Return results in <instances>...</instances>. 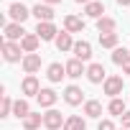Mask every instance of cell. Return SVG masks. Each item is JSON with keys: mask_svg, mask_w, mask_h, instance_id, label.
I'll return each instance as SVG.
<instances>
[{"mask_svg": "<svg viewBox=\"0 0 130 130\" xmlns=\"http://www.w3.org/2000/svg\"><path fill=\"white\" fill-rule=\"evenodd\" d=\"M0 51H3V59L8 61V64H18V61H23V48H21V43H15V41H5L3 38V43H0Z\"/></svg>", "mask_w": 130, "mask_h": 130, "instance_id": "obj_1", "label": "cell"}, {"mask_svg": "<svg viewBox=\"0 0 130 130\" xmlns=\"http://www.w3.org/2000/svg\"><path fill=\"white\" fill-rule=\"evenodd\" d=\"M64 122H67V117H64L59 110H46L43 112V127L46 130H64Z\"/></svg>", "mask_w": 130, "mask_h": 130, "instance_id": "obj_2", "label": "cell"}, {"mask_svg": "<svg viewBox=\"0 0 130 130\" xmlns=\"http://www.w3.org/2000/svg\"><path fill=\"white\" fill-rule=\"evenodd\" d=\"M31 15L38 21V23H54V8L46 5V3H36L31 8Z\"/></svg>", "mask_w": 130, "mask_h": 130, "instance_id": "obj_3", "label": "cell"}, {"mask_svg": "<svg viewBox=\"0 0 130 130\" xmlns=\"http://www.w3.org/2000/svg\"><path fill=\"white\" fill-rule=\"evenodd\" d=\"M3 33H5V41H15V43H21L23 41V36L28 33L26 28H23V23H5L3 26Z\"/></svg>", "mask_w": 130, "mask_h": 130, "instance_id": "obj_4", "label": "cell"}, {"mask_svg": "<svg viewBox=\"0 0 130 130\" xmlns=\"http://www.w3.org/2000/svg\"><path fill=\"white\" fill-rule=\"evenodd\" d=\"M122 87H125V82H122V77H117V74H112V77H107L105 79V84H102V89H105V94L107 97H117V94H122Z\"/></svg>", "mask_w": 130, "mask_h": 130, "instance_id": "obj_5", "label": "cell"}, {"mask_svg": "<svg viewBox=\"0 0 130 130\" xmlns=\"http://www.w3.org/2000/svg\"><path fill=\"white\" fill-rule=\"evenodd\" d=\"M64 102H67V105H72V107L82 105V102H84V92H82V87L69 84L67 89H64Z\"/></svg>", "mask_w": 130, "mask_h": 130, "instance_id": "obj_6", "label": "cell"}, {"mask_svg": "<svg viewBox=\"0 0 130 130\" xmlns=\"http://www.w3.org/2000/svg\"><path fill=\"white\" fill-rule=\"evenodd\" d=\"M43 87L38 84V79H36V74H28L23 82H21V92L26 94V97H38V92H41Z\"/></svg>", "mask_w": 130, "mask_h": 130, "instance_id": "obj_7", "label": "cell"}, {"mask_svg": "<svg viewBox=\"0 0 130 130\" xmlns=\"http://www.w3.org/2000/svg\"><path fill=\"white\" fill-rule=\"evenodd\" d=\"M87 79L92 82V84H105V79H107V72H105V67L102 64H89L87 67Z\"/></svg>", "mask_w": 130, "mask_h": 130, "instance_id": "obj_8", "label": "cell"}, {"mask_svg": "<svg viewBox=\"0 0 130 130\" xmlns=\"http://www.w3.org/2000/svg\"><path fill=\"white\" fill-rule=\"evenodd\" d=\"M46 77H48V82H61L64 77H67V64H59V61H54V64H48L46 67Z\"/></svg>", "mask_w": 130, "mask_h": 130, "instance_id": "obj_9", "label": "cell"}, {"mask_svg": "<svg viewBox=\"0 0 130 130\" xmlns=\"http://www.w3.org/2000/svg\"><path fill=\"white\" fill-rule=\"evenodd\" d=\"M33 33H36L41 41H56V36H59V31H56L54 23H38Z\"/></svg>", "mask_w": 130, "mask_h": 130, "instance_id": "obj_10", "label": "cell"}, {"mask_svg": "<svg viewBox=\"0 0 130 130\" xmlns=\"http://www.w3.org/2000/svg\"><path fill=\"white\" fill-rule=\"evenodd\" d=\"M56 100H59V94H56L51 87H43V89L38 92V97H36V102H38L41 107H46V110H51V107L56 105Z\"/></svg>", "mask_w": 130, "mask_h": 130, "instance_id": "obj_11", "label": "cell"}, {"mask_svg": "<svg viewBox=\"0 0 130 130\" xmlns=\"http://www.w3.org/2000/svg\"><path fill=\"white\" fill-rule=\"evenodd\" d=\"M8 15H10V21H13V23H23V21L31 15V10H28L23 3H13V5L8 8Z\"/></svg>", "mask_w": 130, "mask_h": 130, "instance_id": "obj_12", "label": "cell"}, {"mask_svg": "<svg viewBox=\"0 0 130 130\" xmlns=\"http://www.w3.org/2000/svg\"><path fill=\"white\" fill-rule=\"evenodd\" d=\"M21 67H23L26 74H36V72L41 69V56H38V54H26L23 61H21Z\"/></svg>", "mask_w": 130, "mask_h": 130, "instance_id": "obj_13", "label": "cell"}, {"mask_svg": "<svg viewBox=\"0 0 130 130\" xmlns=\"http://www.w3.org/2000/svg\"><path fill=\"white\" fill-rule=\"evenodd\" d=\"M82 74H87L84 61H79V59H69V61H67V77H72V79H79Z\"/></svg>", "mask_w": 130, "mask_h": 130, "instance_id": "obj_14", "label": "cell"}, {"mask_svg": "<svg viewBox=\"0 0 130 130\" xmlns=\"http://www.w3.org/2000/svg\"><path fill=\"white\" fill-rule=\"evenodd\" d=\"M72 51H74V59H79V61H87V59L92 56V43H89V41H77Z\"/></svg>", "mask_w": 130, "mask_h": 130, "instance_id": "obj_15", "label": "cell"}, {"mask_svg": "<svg viewBox=\"0 0 130 130\" xmlns=\"http://www.w3.org/2000/svg\"><path fill=\"white\" fill-rule=\"evenodd\" d=\"M54 43H56V48H59L61 54L74 48V41H72V33H69V31H59V36H56V41H54Z\"/></svg>", "mask_w": 130, "mask_h": 130, "instance_id": "obj_16", "label": "cell"}, {"mask_svg": "<svg viewBox=\"0 0 130 130\" xmlns=\"http://www.w3.org/2000/svg\"><path fill=\"white\" fill-rule=\"evenodd\" d=\"M64 31H69V33H82L84 31V21L79 15H67L64 18Z\"/></svg>", "mask_w": 130, "mask_h": 130, "instance_id": "obj_17", "label": "cell"}, {"mask_svg": "<svg viewBox=\"0 0 130 130\" xmlns=\"http://www.w3.org/2000/svg\"><path fill=\"white\" fill-rule=\"evenodd\" d=\"M38 43H41V38H38L36 33H26L23 41H21V48H23V54H36Z\"/></svg>", "mask_w": 130, "mask_h": 130, "instance_id": "obj_18", "label": "cell"}, {"mask_svg": "<svg viewBox=\"0 0 130 130\" xmlns=\"http://www.w3.org/2000/svg\"><path fill=\"white\" fill-rule=\"evenodd\" d=\"M115 28H117V21H115L112 15H102V18L97 21V31H100V33H115Z\"/></svg>", "mask_w": 130, "mask_h": 130, "instance_id": "obj_19", "label": "cell"}, {"mask_svg": "<svg viewBox=\"0 0 130 130\" xmlns=\"http://www.w3.org/2000/svg\"><path fill=\"white\" fill-rule=\"evenodd\" d=\"M41 125H43V115L38 112H31L28 117H23V130H41Z\"/></svg>", "mask_w": 130, "mask_h": 130, "instance_id": "obj_20", "label": "cell"}, {"mask_svg": "<svg viewBox=\"0 0 130 130\" xmlns=\"http://www.w3.org/2000/svg\"><path fill=\"white\" fill-rule=\"evenodd\" d=\"M84 13H87L89 18H97V21H100V18L105 15V3H100V0H92L89 5H84Z\"/></svg>", "mask_w": 130, "mask_h": 130, "instance_id": "obj_21", "label": "cell"}, {"mask_svg": "<svg viewBox=\"0 0 130 130\" xmlns=\"http://www.w3.org/2000/svg\"><path fill=\"white\" fill-rule=\"evenodd\" d=\"M64 130H87V120L79 115H69L67 122H64Z\"/></svg>", "mask_w": 130, "mask_h": 130, "instance_id": "obj_22", "label": "cell"}, {"mask_svg": "<svg viewBox=\"0 0 130 130\" xmlns=\"http://www.w3.org/2000/svg\"><path fill=\"white\" fill-rule=\"evenodd\" d=\"M84 115L92 117V120H97V117L102 115V102H97V100H87V102H84Z\"/></svg>", "mask_w": 130, "mask_h": 130, "instance_id": "obj_23", "label": "cell"}, {"mask_svg": "<svg viewBox=\"0 0 130 130\" xmlns=\"http://www.w3.org/2000/svg\"><path fill=\"white\" fill-rule=\"evenodd\" d=\"M13 115H15L18 120L28 117V115H31V105H28V100H15V105H13Z\"/></svg>", "mask_w": 130, "mask_h": 130, "instance_id": "obj_24", "label": "cell"}, {"mask_svg": "<svg viewBox=\"0 0 130 130\" xmlns=\"http://www.w3.org/2000/svg\"><path fill=\"white\" fill-rule=\"evenodd\" d=\"M107 112H110V115H115V117H122L127 110H125V102H122L120 97H115V100H110V105H107Z\"/></svg>", "mask_w": 130, "mask_h": 130, "instance_id": "obj_25", "label": "cell"}, {"mask_svg": "<svg viewBox=\"0 0 130 130\" xmlns=\"http://www.w3.org/2000/svg\"><path fill=\"white\" fill-rule=\"evenodd\" d=\"M117 41H120V36L117 33H100V43H102V48H117Z\"/></svg>", "mask_w": 130, "mask_h": 130, "instance_id": "obj_26", "label": "cell"}, {"mask_svg": "<svg viewBox=\"0 0 130 130\" xmlns=\"http://www.w3.org/2000/svg\"><path fill=\"white\" fill-rule=\"evenodd\" d=\"M112 61L117 64V67H125V64L130 61V51H127V48H120V46H117V48L112 51Z\"/></svg>", "mask_w": 130, "mask_h": 130, "instance_id": "obj_27", "label": "cell"}, {"mask_svg": "<svg viewBox=\"0 0 130 130\" xmlns=\"http://www.w3.org/2000/svg\"><path fill=\"white\" fill-rule=\"evenodd\" d=\"M13 100L8 97V94H3V105H0V117H8V115H13Z\"/></svg>", "mask_w": 130, "mask_h": 130, "instance_id": "obj_28", "label": "cell"}, {"mask_svg": "<svg viewBox=\"0 0 130 130\" xmlns=\"http://www.w3.org/2000/svg\"><path fill=\"white\" fill-rule=\"evenodd\" d=\"M97 130H115V122H112V120H100Z\"/></svg>", "mask_w": 130, "mask_h": 130, "instance_id": "obj_29", "label": "cell"}, {"mask_svg": "<svg viewBox=\"0 0 130 130\" xmlns=\"http://www.w3.org/2000/svg\"><path fill=\"white\" fill-rule=\"evenodd\" d=\"M120 120H122V127H125V130H130V110H127V112H125Z\"/></svg>", "mask_w": 130, "mask_h": 130, "instance_id": "obj_30", "label": "cell"}, {"mask_svg": "<svg viewBox=\"0 0 130 130\" xmlns=\"http://www.w3.org/2000/svg\"><path fill=\"white\" fill-rule=\"evenodd\" d=\"M122 74H127V77H130V61H127L125 67H122Z\"/></svg>", "mask_w": 130, "mask_h": 130, "instance_id": "obj_31", "label": "cell"}, {"mask_svg": "<svg viewBox=\"0 0 130 130\" xmlns=\"http://www.w3.org/2000/svg\"><path fill=\"white\" fill-rule=\"evenodd\" d=\"M46 5H56V3H64V0H43Z\"/></svg>", "mask_w": 130, "mask_h": 130, "instance_id": "obj_32", "label": "cell"}, {"mask_svg": "<svg viewBox=\"0 0 130 130\" xmlns=\"http://www.w3.org/2000/svg\"><path fill=\"white\" fill-rule=\"evenodd\" d=\"M77 3H79V5H89V3H92V0H77Z\"/></svg>", "mask_w": 130, "mask_h": 130, "instance_id": "obj_33", "label": "cell"}, {"mask_svg": "<svg viewBox=\"0 0 130 130\" xmlns=\"http://www.w3.org/2000/svg\"><path fill=\"white\" fill-rule=\"evenodd\" d=\"M117 5H130V0H117Z\"/></svg>", "mask_w": 130, "mask_h": 130, "instance_id": "obj_34", "label": "cell"}, {"mask_svg": "<svg viewBox=\"0 0 130 130\" xmlns=\"http://www.w3.org/2000/svg\"><path fill=\"white\" fill-rule=\"evenodd\" d=\"M120 130H125V127H120Z\"/></svg>", "mask_w": 130, "mask_h": 130, "instance_id": "obj_35", "label": "cell"}, {"mask_svg": "<svg viewBox=\"0 0 130 130\" xmlns=\"http://www.w3.org/2000/svg\"><path fill=\"white\" fill-rule=\"evenodd\" d=\"M15 3H18V0H15Z\"/></svg>", "mask_w": 130, "mask_h": 130, "instance_id": "obj_36", "label": "cell"}]
</instances>
